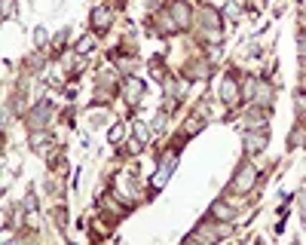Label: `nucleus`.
<instances>
[{"mask_svg": "<svg viewBox=\"0 0 306 245\" xmlns=\"http://www.w3.org/2000/svg\"><path fill=\"white\" fill-rule=\"evenodd\" d=\"M303 108H306V92H297V111L303 114Z\"/></svg>", "mask_w": 306, "mask_h": 245, "instance_id": "nucleus-15", "label": "nucleus"}, {"mask_svg": "<svg viewBox=\"0 0 306 245\" xmlns=\"http://www.w3.org/2000/svg\"><path fill=\"white\" fill-rule=\"evenodd\" d=\"M211 218H218V221H233V208L227 202H214L211 205Z\"/></svg>", "mask_w": 306, "mask_h": 245, "instance_id": "nucleus-7", "label": "nucleus"}, {"mask_svg": "<svg viewBox=\"0 0 306 245\" xmlns=\"http://www.w3.org/2000/svg\"><path fill=\"white\" fill-rule=\"evenodd\" d=\"M169 15L175 19L178 28H187V22H190V9H187L184 0H175V3H169Z\"/></svg>", "mask_w": 306, "mask_h": 245, "instance_id": "nucleus-2", "label": "nucleus"}, {"mask_svg": "<svg viewBox=\"0 0 306 245\" xmlns=\"http://www.w3.org/2000/svg\"><path fill=\"white\" fill-rule=\"evenodd\" d=\"M89 49H92V40H80V43H77V52H80V56H86Z\"/></svg>", "mask_w": 306, "mask_h": 245, "instance_id": "nucleus-14", "label": "nucleus"}, {"mask_svg": "<svg viewBox=\"0 0 306 245\" xmlns=\"http://www.w3.org/2000/svg\"><path fill=\"white\" fill-rule=\"evenodd\" d=\"M43 144H49V135L46 132H34L31 135V147L34 150H43Z\"/></svg>", "mask_w": 306, "mask_h": 245, "instance_id": "nucleus-10", "label": "nucleus"}, {"mask_svg": "<svg viewBox=\"0 0 306 245\" xmlns=\"http://www.w3.org/2000/svg\"><path fill=\"white\" fill-rule=\"evenodd\" d=\"M263 147H266V132H260V135L245 132V150H248V153H260Z\"/></svg>", "mask_w": 306, "mask_h": 245, "instance_id": "nucleus-4", "label": "nucleus"}, {"mask_svg": "<svg viewBox=\"0 0 306 245\" xmlns=\"http://www.w3.org/2000/svg\"><path fill=\"white\" fill-rule=\"evenodd\" d=\"M135 135H138V141H147V138H150V132H147V129H144V126H141V122H135Z\"/></svg>", "mask_w": 306, "mask_h": 245, "instance_id": "nucleus-12", "label": "nucleus"}, {"mask_svg": "<svg viewBox=\"0 0 306 245\" xmlns=\"http://www.w3.org/2000/svg\"><path fill=\"white\" fill-rule=\"evenodd\" d=\"M141 92H144V83L141 80H132V77L125 80V95H129V101H138Z\"/></svg>", "mask_w": 306, "mask_h": 245, "instance_id": "nucleus-8", "label": "nucleus"}, {"mask_svg": "<svg viewBox=\"0 0 306 245\" xmlns=\"http://www.w3.org/2000/svg\"><path fill=\"white\" fill-rule=\"evenodd\" d=\"M202 22H205V28H211V31L221 28V19H218V12H214V9H205V12H202Z\"/></svg>", "mask_w": 306, "mask_h": 245, "instance_id": "nucleus-9", "label": "nucleus"}, {"mask_svg": "<svg viewBox=\"0 0 306 245\" xmlns=\"http://www.w3.org/2000/svg\"><path fill=\"white\" fill-rule=\"evenodd\" d=\"M303 9H306V3H303Z\"/></svg>", "mask_w": 306, "mask_h": 245, "instance_id": "nucleus-20", "label": "nucleus"}, {"mask_svg": "<svg viewBox=\"0 0 306 245\" xmlns=\"http://www.w3.org/2000/svg\"><path fill=\"white\" fill-rule=\"evenodd\" d=\"M46 120H49V104H40V108H34V111L28 114L31 129H43V126H46Z\"/></svg>", "mask_w": 306, "mask_h": 245, "instance_id": "nucleus-3", "label": "nucleus"}, {"mask_svg": "<svg viewBox=\"0 0 306 245\" xmlns=\"http://www.w3.org/2000/svg\"><path fill=\"white\" fill-rule=\"evenodd\" d=\"M254 181H257V172L251 169V166H242L239 175H236V181H233V187H236L239 193H248V190L254 187Z\"/></svg>", "mask_w": 306, "mask_h": 245, "instance_id": "nucleus-1", "label": "nucleus"}, {"mask_svg": "<svg viewBox=\"0 0 306 245\" xmlns=\"http://www.w3.org/2000/svg\"><path fill=\"white\" fill-rule=\"evenodd\" d=\"M114 61H117V64L122 67V71H132V67H135V61H132V59H125V56H117Z\"/></svg>", "mask_w": 306, "mask_h": 245, "instance_id": "nucleus-11", "label": "nucleus"}, {"mask_svg": "<svg viewBox=\"0 0 306 245\" xmlns=\"http://www.w3.org/2000/svg\"><path fill=\"white\" fill-rule=\"evenodd\" d=\"M122 135H125V126H114V129H111V141H120Z\"/></svg>", "mask_w": 306, "mask_h": 245, "instance_id": "nucleus-13", "label": "nucleus"}, {"mask_svg": "<svg viewBox=\"0 0 306 245\" xmlns=\"http://www.w3.org/2000/svg\"><path fill=\"white\" fill-rule=\"evenodd\" d=\"M34 40H37V43L43 46V43H46V31H34Z\"/></svg>", "mask_w": 306, "mask_h": 245, "instance_id": "nucleus-17", "label": "nucleus"}, {"mask_svg": "<svg viewBox=\"0 0 306 245\" xmlns=\"http://www.w3.org/2000/svg\"><path fill=\"white\" fill-rule=\"evenodd\" d=\"M107 25H111V9H107V6H95V9H92V28H95V31H104Z\"/></svg>", "mask_w": 306, "mask_h": 245, "instance_id": "nucleus-5", "label": "nucleus"}, {"mask_svg": "<svg viewBox=\"0 0 306 245\" xmlns=\"http://www.w3.org/2000/svg\"><path fill=\"white\" fill-rule=\"evenodd\" d=\"M9 15H12V3H9V0H3V19H9Z\"/></svg>", "mask_w": 306, "mask_h": 245, "instance_id": "nucleus-18", "label": "nucleus"}, {"mask_svg": "<svg viewBox=\"0 0 306 245\" xmlns=\"http://www.w3.org/2000/svg\"><path fill=\"white\" fill-rule=\"evenodd\" d=\"M300 208H303V215H306V196H303V199H300Z\"/></svg>", "mask_w": 306, "mask_h": 245, "instance_id": "nucleus-19", "label": "nucleus"}, {"mask_svg": "<svg viewBox=\"0 0 306 245\" xmlns=\"http://www.w3.org/2000/svg\"><path fill=\"white\" fill-rule=\"evenodd\" d=\"M300 141H303V129H297V132H294V135H291V144H294V147H297V144H300Z\"/></svg>", "mask_w": 306, "mask_h": 245, "instance_id": "nucleus-16", "label": "nucleus"}, {"mask_svg": "<svg viewBox=\"0 0 306 245\" xmlns=\"http://www.w3.org/2000/svg\"><path fill=\"white\" fill-rule=\"evenodd\" d=\"M221 95H224V101H227V104H236V101H239V86H236V80H233V77H227V80H224Z\"/></svg>", "mask_w": 306, "mask_h": 245, "instance_id": "nucleus-6", "label": "nucleus"}]
</instances>
